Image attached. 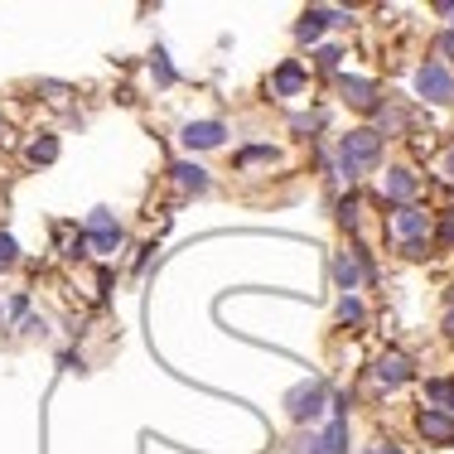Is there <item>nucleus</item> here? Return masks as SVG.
<instances>
[{
    "mask_svg": "<svg viewBox=\"0 0 454 454\" xmlns=\"http://www.w3.org/2000/svg\"><path fill=\"white\" fill-rule=\"evenodd\" d=\"M416 426H420V435L435 440V445H450V440H454V416H450V411H440V406H426L416 416Z\"/></svg>",
    "mask_w": 454,
    "mask_h": 454,
    "instance_id": "6",
    "label": "nucleus"
},
{
    "mask_svg": "<svg viewBox=\"0 0 454 454\" xmlns=\"http://www.w3.org/2000/svg\"><path fill=\"white\" fill-rule=\"evenodd\" d=\"M324 25H343V10H309V15L295 25V35L305 39V44H315V39L324 35Z\"/></svg>",
    "mask_w": 454,
    "mask_h": 454,
    "instance_id": "10",
    "label": "nucleus"
},
{
    "mask_svg": "<svg viewBox=\"0 0 454 454\" xmlns=\"http://www.w3.org/2000/svg\"><path fill=\"white\" fill-rule=\"evenodd\" d=\"M445 329H450V333H454V309H450V315H445Z\"/></svg>",
    "mask_w": 454,
    "mask_h": 454,
    "instance_id": "25",
    "label": "nucleus"
},
{
    "mask_svg": "<svg viewBox=\"0 0 454 454\" xmlns=\"http://www.w3.org/2000/svg\"><path fill=\"white\" fill-rule=\"evenodd\" d=\"M339 59H343V49H319V68H339Z\"/></svg>",
    "mask_w": 454,
    "mask_h": 454,
    "instance_id": "21",
    "label": "nucleus"
},
{
    "mask_svg": "<svg viewBox=\"0 0 454 454\" xmlns=\"http://www.w3.org/2000/svg\"><path fill=\"white\" fill-rule=\"evenodd\" d=\"M223 136H227L223 121H189L184 126V145L189 150H213V145H223Z\"/></svg>",
    "mask_w": 454,
    "mask_h": 454,
    "instance_id": "8",
    "label": "nucleus"
},
{
    "mask_svg": "<svg viewBox=\"0 0 454 454\" xmlns=\"http://www.w3.org/2000/svg\"><path fill=\"white\" fill-rule=\"evenodd\" d=\"M377 160H382V136L377 131H348L339 140V175L343 179H358L363 169H372Z\"/></svg>",
    "mask_w": 454,
    "mask_h": 454,
    "instance_id": "1",
    "label": "nucleus"
},
{
    "mask_svg": "<svg viewBox=\"0 0 454 454\" xmlns=\"http://www.w3.org/2000/svg\"><path fill=\"white\" fill-rule=\"evenodd\" d=\"M300 88H305V68H300V63H286V68L276 73V92L280 97H295Z\"/></svg>",
    "mask_w": 454,
    "mask_h": 454,
    "instance_id": "13",
    "label": "nucleus"
},
{
    "mask_svg": "<svg viewBox=\"0 0 454 454\" xmlns=\"http://www.w3.org/2000/svg\"><path fill=\"white\" fill-rule=\"evenodd\" d=\"M175 179L184 184V189H193V193H203V189H208V175H203L199 165H175Z\"/></svg>",
    "mask_w": 454,
    "mask_h": 454,
    "instance_id": "14",
    "label": "nucleus"
},
{
    "mask_svg": "<svg viewBox=\"0 0 454 454\" xmlns=\"http://www.w3.org/2000/svg\"><path fill=\"white\" fill-rule=\"evenodd\" d=\"M150 68H155V78L165 82V88H169V82H175V68H169V63H165V53H155V63H150Z\"/></svg>",
    "mask_w": 454,
    "mask_h": 454,
    "instance_id": "20",
    "label": "nucleus"
},
{
    "mask_svg": "<svg viewBox=\"0 0 454 454\" xmlns=\"http://www.w3.org/2000/svg\"><path fill=\"white\" fill-rule=\"evenodd\" d=\"M339 223H343V227L358 223V199H343V203H339Z\"/></svg>",
    "mask_w": 454,
    "mask_h": 454,
    "instance_id": "19",
    "label": "nucleus"
},
{
    "mask_svg": "<svg viewBox=\"0 0 454 454\" xmlns=\"http://www.w3.org/2000/svg\"><path fill=\"white\" fill-rule=\"evenodd\" d=\"M411 372H416V367H411L406 353H382V358L372 363V377L387 387V392H392V387H406V382H411Z\"/></svg>",
    "mask_w": 454,
    "mask_h": 454,
    "instance_id": "5",
    "label": "nucleus"
},
{
    "mask_svg": "<svg viewBox=\"0 0 454 454\" xmlns=\"http://www.w3.org/2000/svg\"><path fill=\"white\" fill-rule=\"evenodd\" d=\"M445 411H450V416H454V392H450V406H445Z\"/></svg>",
    "mask_w": 454,
    "mask_h": 454,
    "instance_id": "26",
    "label": "nucleus"
},
{
    "mask_svg": "<svg viewBox=\"0 0 454 454\" xmlns=\"http://www.w3.org/2000/svg\"><path fill=\"white\" fill-rule=\"evenodd\" d=\"M339 319L343 324H363V300L358 295H343L339 300Z\"/></svg>",
    "mask_w": 454,
    "mask_h": 454,
    "instance_id": "17",
    "label": "nucleus"
},
{
    "mask_svg": "<svg viewBox=\"0 0 454 454\" xmlns=\"http://www.w3.org/2000/svg\"><path fill=\"white\" fill-rule=\"evenodd\" d=\"M372 454H402V450H396V445H387V450H372Z\"/></svg>",
    "mask_w": 454,
    "mask_h": 454,
    "instance_id": "24",
    "label": "nucleus"
},
{
    "mask_svg": "<svg viewBox=\"0 0 454 454\" xmlns=\"http://www.w3.org/2000/svg\"><path fill=\"white\" fill-rule=\"evenodd\" d=\"M382 193L392 203H411V193H416V175H411V169H387V184H382Z\"/></svg>",
    "mask_w": 454,
    "mask_h": 454,
    "instance_id": "11",
    "label": "nucleus"
},
{
    "mask_svg": "<svg viewBox=\"0 0 454 454\" xmlns=\"http://www.w3.org/2000/svg\"><path fill=\"white\" fill-rule=\"evenodd\" d=\"M286 411H290V420H319V411H324V382H300L295 392L286 396Z\"/></svg>",
    "mask_w": 454,
    "mask_h": 454,
    "instance_id": "3",
    "label": "nucleus"
},
{
    "mask_svg": "<svg viewBox=\"0 0 454 454\" xmlns=\"http://www.w3.org/2000/svg\"><path fill=\"white\" fill-rule=\"evenodd\" d=\"M416 92L426 97V102H454V73L445 68V63H420L416 68Z\"/></svg>",
    "mask_w": 454,
    "mask_h": 454,
    "instance_id": "2",
    "label": "nucleus"
},
{
    "mask_svg": "<svg viewBox=\"0 0 454 454\" xmlns=\"http://www.w3.org/2000/svg\"><path fill=\"white\" fill-rule=\"evenodd\" d=\"M88 247H97L102 256L121 247V223H116L106 208H97V213H92V223H88Z\"/></svg>",
    "mask_w": 454,
    "mask_h": 454,
    "instance_id": "4",
    "label": "nucleus"
},
{
    "mask_svg": "<svg viewBox=\"0 0 454 454\" xmlns=\"http://www.w3.org/2000/svg\"><path fill=\"white\" fill-rule=\"evenodd\" d=\"M343 97H348L358 112H372V106H377V88L367 78H343Z\"/></svg>",
    "mask_w": 454,
    "mask_h": 454,
    "instance_id": "12",
    "label": "nucleus"
},
{
    "mask_svg": "<svg viewBox=\"0 0 454 454\" xmlns=\"http://www.w3.org/2000/svg\"><path fill=\"white\" fill-rule=\"evenodd\" d=\"M29 160H35V165H53V160H59V140L53 136L35 140V145H29Z\"/></svg>",
    "mask_w": 454,
    "mask_h": 454,
    "instance_id": "15",
    "label": "nucleus"
},
{
    "mask_svg": "<svg viewBox=\"0 0 454 454\" xmlns=\"http://www.w3.org/2000/svg\"><path fill=\"white\" fill-rule=\"evenodd\" d=\"M440 59H454V35H440Z\"/></svg>",
    "mask_w": 454,
    "mask_h": 454,
    "instance_id": "22",
    "label": "nucleus"
},
{
    "mask_svg": "<svg viewBox=\"0 0 454 454\" xmlns=\"http://www.w3.org/2000/svg\"><path fill=\"white\" fill-rule=\"evenodd\" d=\"M450 392H454V382H440V377H430V382H426V402H435L440 411L450 406Z\"/></svg>",
    "mask_w": 454,
    "mask_h": 454,
    "instance_id": "16",
    "label": "nucleus"
},
{
    "mask_svg": "<svg viewBox=\"0 0 454 454\" xmlns=\"http://www.w3.org/2000/svg\"><path fill=\"white\" fill-rule=\"evenodd\" d=\"M426 227H430V213H420V208H396V218H392V232L402 237V247H416L420 237H426Z\"/></svg>",
    "mask_w": 454,
    "mask_h": 454,
    "instance_id": "7",
    "label": "nucleus"
},
{
    "mask_svg": "<svg viewBox=\"0 0 454 454\" xmlns=\"http://www.w3.org/2000/svg\"><path fill=\"white\" fill-rule=\"evenodd\" d=\"M20 262V252H15V242L10 237H0V271H10V266Z\"/></svg>",
    "mask_w": 454,
    "mask_h": 454,
    "instance_id": "18",
    "label": "nucleus"
},
{
    "mask_svg": "<svg viewBox=\"0 0 454 454\" xmlns=\"http://www.w3.org/2000/svg\"><path fill=\"white\" fill-rule=\"evenodd\" d=\"M333 286L343 290V295H353V290L363 286V256L358 252H343V256H333Z\"/></svg>",
    "mask_w": 454,
    "mask_h": 454,
    "instance_id": "9",
    "label": "nucleus"
},
{
    "mask_svg": "<svg viewBox=\"0 0 454 454\" xmlns=\"http://www.w3.org/2000/svg\"><path fill=\"white\" fill-rule=\"evenodd\" d=\"M445 175L454 179V145H450V155H445Z\"/></svg>",
    "mask_w": 454,
    "mask_h": 454,
    "instance_id": "23",
    "label": "nucleus"
}]
</instances>
